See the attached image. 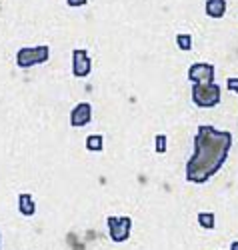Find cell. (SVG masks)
Here are the masks:
<instances>
[{"label": "cell", "mask_w": 238, "mask_h": 250, "mask_svg": "<svg viewBox=\"0 0 238 250\" xmlns=\"http://www.w3.org/2000/svg\"><path fill=\"white\" fill-rule=\"evenodd\" d=\"M232 146V134L228 130H216L202 124L194 136V154L186 164V180L202 184L222 168Z\"/></svg>", "instance_id": "obj_1"}, {"label": "cell", "mask_w": 238, "mask_h": 250, "mask_svg": "<svg viewBox=\"0 0 238 250\" xmlns=\"http://www.w3.org/2000/svg\"><path fill=\"white\" fill-rule=\"evenodd\" d=\"M220 86L214 82H198L192 86V100L200 108H212L220 102Z\"/></svg>", "instance_id": "obj_2"}, {"label": "cell", "mask_w": 238, "mask_h": 250, "mask_svg": "<svg viewBox=\"0 0 238 250\" xmlns=\"http://www.w3.org/2000/svg\"><path fill=\"white\" fill-rule=\"evenodd\" d=\"M50 56V48L48 46H24L16 52V64L20 68H30L34 64H42L46 62Z\"/></svg>", "instance_id": "obj_3"}, {"label": "cell", "mask_w": 238, "mask_h": 250, "mask_svg": "<svg viewBox=\"0 0 238 250\" xmlns=\"http://www.w3.org/2000/svg\"><path fill=\"white\" fill-rule=\"evenodd\" d=\"M108 232H110V238L114 242H124L128 236H130V228H132V220L128 216H108Z\"/></svg>", "instance_id": "obj_4"}, {"label": "cell", "mask_w": 238, "mask_h": 250, "mask_svg": "<svg viewBox=\"0 0 238 250\" xmlns=\"http://www.w3.org/2000/svg\"><path fill=\"white\" fill-rule=\"evenodd\" d=\"M90 70H92V62L88 58V52L76 48L72 52V74L76 78H84L90 74Z\"/></svg>", "instance_id": "obj_5"}, {"label": "cell", "mask_w": 238, "mask_h": 250, "mask_svg": "<svg viewBox=\"0 0 238 250\" xmlns=\"http://www.w3.org/2000/svg\"><path fill=\"white\" fill-rule=\"evenodd\" d=\"M188 80L192 84L198 82H214V66L206 64V62H196L188 68Z\"/></svg>", "instance_id": "obj_6"}, {"label": "cell", "mask_w": 238, "mask_h": 250, "mask_svg": "<svg viewBox=\"0 0 238 250\" xmlns=\"http://www.w3.org/2000/svg\"><path fill=\"white\" fill-rule=\"evenodd\" d=\"M90 120H92V106H90L88 102L76 104L74 110L70 112V124H72V126H76V128L86 126Z\"/></svg>", "instance_id": "obj_7"}, {"label": "cell", "mask_w": 238, "mask_h": 250, "mask_svg": "<svg viewBox=\"0 0 238 250\" xmlns=\"http://www.w3.org/2000/svg\"><path fill=\"white\" fill-rule=\"evenodd\" d=\"M18 210H20V214H24V216H32L36 212V204H34V200H32V196L28 192L18 196Z\"/></svg>", "instance_id": "obj_8"}, {"label": "cell", "mask_w": 238, "mask_h": 250, "mask_svg": "<svg viewBox=\"0 0 238 250\" xmlns=\"http://www.w3.org/2000/svg\"><path fill=\"white\" fill-rule=\"evenodd\" d=\"M226 12V0H206V14L210 18H222Z\"/></svg>", "instance_id": "obj_9"}, {"label": "cell", "mask_w": 238, "mask_h": 250, "mask_svg": "<svg viewBox=\"0 0 238 250\" xmlns=\"http://www.w3.org/2000/svg\"><path fill=\"white\" fill-rule=\"evenodd\" d=\"M102 140H104V138H102L100 134H90L88 138H86V148H88L90 152H100L102 146H104Z\"/></svg>", "instance_id": "obj_10"}, {"label": "cell", "mask_w": 238, "mask_h": 250, "mask_svg": "<svg viewBox=\"0 0 238 250\" xmlns=\"http://www.w3.org/2000/svg\"><path fill=\"white\" fill-rule=\"evenodd\" d=\"M198 224L202 228H208V230H212V228H214V214L212 212H200L198 214Z\"/></svg>", "instance_id": "obj_11"}, {"label": "cell", "mask_w": 238, "mask_h": 250, "mask_svg": "<svg viewBox=\"0 0 238 250\" xmlns=\"http://www.w3.org/2000/svg\"><path fill=\"white\" fill-rule=\"evenodd\" d=\"M176 44L180 50H190L192 48V36L190 34H178L176 36Z\"/></svg>", "instance_id": "obj_12"}, {"label": "cell", "mask_w": 238, "mask_h": 250, "mask_svg": "<svg viewBox=\"0 0 238 250\" xmlns=\"http://www.w3.org/2000/svg\"><path fill=\"white\" fill-rule=\"evenodd\" d=\"M156 152L158 154H164L166 152V136L164 134H158L156 136Z\"/></svg>", "instance_id": "obj_13"}, {"label": "cell", "mask_w": 238, "mask_h": 250, "mask_svg": "<svg viewBox=\"0 0 238 250\" xmlns=\"http://www.w3.org/2000/svg\"><path fill=\"white\" fill-rule=\"evenodd\" d=\"M226 88H228L230 92H236V94H238V78H228V80H226Z\"/></svg>", "instance_id": "obj_14"}, {"label": "cell", "mask_w": 238, "mask_h": 250, "mask_svg": "<svg viewBox=\"0 0 238 250\" xmlns=\"http://www.w3.org/2000/svg\"><path fill=\"white\" fill-rule=\"evenodd\" d=\"M68 2V6H72V8H76V6H84L88 0H66Z\"/></svg>", "instance_id": "obj_15"}, {"label": "cell", "mask_w": 238, "mask_h": 250, "mask_svg": "<svg viewBox=\"0 0 238 250\" xmlns=\"http://www.w3.org/2000/svg\"><path fill=\"white\" fill-rule=\"evenodd\" d=\"M230 250H238V240H236V242H232V246H230Z\"/></svg>", "instance_id": "obj_16"}]
</instances>
